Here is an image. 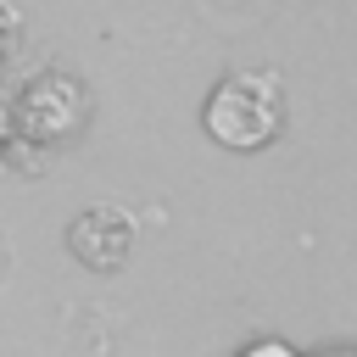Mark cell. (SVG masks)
I'll use <instances>...</instances> for the list:
<instances>
[{"mask_svg":"<svg viewBox=\"0 0 357 357\" xmlns=\"http://www.w3.org/2000/svg\"><path fill=\"white\" fill-rule=\"evenodd\" d=\"M279 117H284V95L273 73H229L206 95V134L234 151L268 145L279 134Z\"/></svg>","mask_w":357,"mask_h":357,"instance_id":"6da1fadb","label":"cell"},{"mask_svg":"<svg viewBox=\"0 0 357 357\" xmlns=\"http://www.w3.org/2000/svg\"><path fill=\"white\" fill-rule=\"evenodd\" d=\"M84 112H89V95H84V84H78L73 73H61V67L33 73V78L22 84L17 106H11L17 128H22L28 139H39V145H45V139L73 134V128L84 123Z\"/></svg>","mask_w":357,"mask_h":357,"instance_id":"7a4b0ae2","label":"cell"},{"mask_svg":"<svg viewBox=\"0 0 357 357\" xmlns=\"http://www.w3.org/2000/svg\"><path fill=\"white\" fill-rule=\"evenodd\" d=\"M67 245H73V257L89 262V268H117V262L128 257V245H134V218H128L123 206H112V201L84 206V212L73 218V229H67Z\"/></svg>","mask_w":357,"mask_h":357,"instance_id":"3957f363","label":"cell"},{"mask_svg":"<svg viewBox=\"0 0 357 357\" xmlns=\"http://www.w3.org/2000/svg\"><path fill=\"white\" fill-rule=\"evenodd\" d=\"M17 33H22V17H17V6H11V0H0V56L17 45Z\"/></svg>","mask_w":357,"mask_h":357,"instance_id":"277c9868","label":"cell"},{"mask_svg":"<svg viewBox=\"0 0 357 357\" xmlns=\"http://www.w3.org/2000/svg\"><path fill=\"white\" fill-rule=\"evenodd\" d=\"M240 357H301L296 346H284V340H251Z\"/></svg>","mask_w":357,"mask_h":357,"instance_id":"5b68a950","label":"cell"},{"mask_svg":"<svg viewBox=\"0 0 357 357\" xmlns=\"http://www.w3.org/2000/svg\"><path fill=\"white\" fill-rule=\"evenodd\" d=\"M6 145H11V112L0 106V156H6Z\"/></svg>","mask_w":357,"mask_h":357,"instance_id":"8992f818","label":"cell"},{"mask_svg":"<svg viewBox=\"0 0 357 357\" xmlns=\"http://www.w3.org/2000/svg\"><path fill=\"white\" fill-rule=\"evenodd\" d=\"M329 357H357V351H329Z\"/></svg>","mask_w":357,"mask_h":357,"instance_id":"52a82bcc","label":"cell"}]
</instances>
